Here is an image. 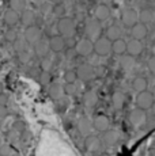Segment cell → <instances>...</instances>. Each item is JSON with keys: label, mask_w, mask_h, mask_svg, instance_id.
Wrapping results in <instances>:
<instances>
[{"label": "cell", "mask_w": 155, "mask_h": 156, "mask_svg": "<svg viewBox=\"0 0 155 156\" xmlns=\"http://www.w3.org/2000/svg\"><path fill=\"white\" fill-rule=\"evenodd\" d=\"M57 30L60 33V37L63 38H71L75 35V23L71 18H60L57 22Z\"/></svg>", "instance_id": "obj_1"}, {"label": "cell", "mask_w": 155, "mask_h": 156, "mask_svg": "<svg viewBox=\"0 0 155 156\" xmlns=\"http://www.w3.org/2000/svg\"><path fill=\"white\" fill-rule=\"evenodd\" d=\"M110 45L112 42L105 37H99L97 41L93 42V50L97 56L103 57V56H108L110 53Z\"/></svg>", "instance_id": "obj_2"}, {"label": "cell", "mask_w": 155, "mask_h": 156, "mask_svg": "<svg viewBox=\"0 0 155 156\" xmlns=\"http://www.w3.org/2000/svg\"><path fill=\"white\" fill-rule=\"evenodd\" d=\"M136 105H138V109L140 110H148L153 107L154 105V95L151 91H143L139 92L138 98H136Z\"/></svg>", "instance_id": "obj_3"}, {"label": "cell", "mask_w": 155, "mask_h": 156, "mask_svg": "<svg viewBox=\"0 0 155 156\" xmlns=\"http://www.w3.org/2000/svg\"><path fill=\"white\" fill-rule=\"evenodd\" d=\"M74 50L76 52L78 56H80V57H88L91 53L94 52V50H93V42H91V41H88L87 38H82V40L76 41Z\"/></svg>", "instance_id": "obj_4"}, {"label": "cell", "mask_w": 155, "mask_h": 156, "mask_svg": "<svg viewBox=\"0 0 155 156\" xmlns=\"http://www.w3.org/2000/svg\"><path fill=\"white\" fill-rule=\"evenodd\" d=\"M101 31H102V27H101V23L98 22V20H90V22H87V25H86V35H87V40L88 41H97L99 37H102L101 35Z\"/></svg>", "instance_id": "obj_5"}, {"label": "cell", "mask_w": 155, "mask_h": 156, "mask_svg": "<svg viewBox=\"0 0 155 156\" xmlns=\"http://www.w3.org/2000/svg\"><path fill=\"white\" fill-rule=\"evenodd\" d=\"M146 119H147V114L144 110L135 109L129 113V122L133 126H142L146 124Z\"/></svg>", "instance_id": "obj_6"}, {"label": "cell", "mask_w": 155, "mask_h": 156, "mask_svg": "<svg viewBox=\"0 0 155 156\" xmlns=\"http://www.w3.org/2000/svg\"><path fill=\"white\" fill-rule=\"evenodd\" d=\"M76 72V76L79 77L80 80H90L93 79L94 76V67L90 64H80L78 67V69L75 71Z\"/></svg>", "instance_id": "obj_7"}, {"label": "cell", "mask_w": 155, "mask_h": 156, "mask_svg": "<svg viewBox=\"0 0 155 156\" xmlns=\"http://www.w3.org/2000/svg\"><path fill=\"white\" fill-rule=\"evenodd\" d=\"M93 124V128L95 130L101 132V133H103V132L109 130V126H110V121L109 118L106 115H103V114H99V115H97L94 118V121L91 122Z\"/></svg>", "instance_id": "obj_8"}, {"label": "cell", "mask_w": 155, "mask_h": 156, "mask_svg": "<svg viewBox=\"0 0 155 156\" xmlns=\"http://www.w3.org/2000/svg\"><path fill=\"white\" fill-rule=\"evenodd\" d=\"M143 52V44L142 41L138 40H131L129 42H127V49H125V53L131 57H136L140 56Z\"/></svg>", "instance_id": "obj_9"}, {"label": "cell", "mask_w": 155, "mask_h": 156, "mask_svg": "<svg viewBox=\"0 0 155 156\" xmlns=\"http://www.w3.org/2000/svg\"><path fill=\"white\" fill-rule=\"evenodd\" d=\"M121 22H123L124 26L127 27H132L135 26L136 23L139 22L138 20V12L135 10H125L123 14H121Z\"/></svg>", "instance_id": "obj_10"}, {"label": "cell", "mask_w": 155, "mask_h": 156, "mask_svg": "<svg viewBox=\"0 0 155 156\" xmlns=\"http://www.w3.org/2000/svg\"><path fill=\"white\" fill-rule=\"evenodd\" d=\"M41 40V30L37 26H30L25 30V41L29 44H35Z\"/></svg>", "instance_id": "obj_11"}, {"label": "cell", "mask_w": 155, "mask_h": 156, "mask_svg": "<svg viewBox=\"0 0 155 156\" xmlns=\"http://www.w3.org/2000/svg\"><path fill=\"white\" fill-rule=\"evenodd\" d=\"M147 26L143 25V23H136L135 26L131 27V35H132V40H138V41H142L143 38L147 37Z\"/></svg>", "instance_id": "obj_12"}, {"label": "cell", "mask_w": 155, "mask_h": 156, "mask_svg": "<svg viewBox=\"0 0 155 156\" xmlns=\"http://www.w3.org/2000/svg\"><path fill=\"white\" fill-rule=\"evenodd\" d=\"M48 46H49V49L52 50V52L55 53H61L63 49L65 48L64 45V38L60 37V35H52L49 40V42H48Z\"/></svg>", "instance_id": "obj_13"}, {"label": "cell", "mask_w": 155, "mask_h": 156, "mask_svg": "<svg viewBox=\"0 0 155 156\" xmlns=\"http://www.w3.org/2000/svg\"><path fill=\"white\" fill-rule=\"evenodd\" d=\"M121 35H123V29L118 25H112L106 29L105 38H108L110 42H113V41H116V40H120Z\"/></svg>", "instance_id": "obj_14"}, {"label": "cell", "mask_w": 155, "mask_h": 156, "mask_svg": "<svg viewBox=\"0 0 155 156\" xmlns=\"http://www.w3.org/2000/svg\"><path fill=\"white\" fill-rule=\"evenodd\" d=\"M109 15H110V10L106 4H99V5L95 7V10H94L95 20H98V22H103V20H106L109 18Z\"/></svg>", "instance_id": "obj_15"}, {"label": "cell", "mask_w": 155, "mask_h": 156, "mask_svg": "<svg viewBox=\"0 0 155 156\" xmlns=\"http://www.w3.org/2000/svg\"><path fill=\"white\" fill-rule=\"evenodd\" d=\"M19 20L22 22V25L25 27H30L35 22V14L30 10H25L22 11V15H19Z\"/></svg>", "instance_id": "obj_16"}, {"label": "cell", "mask_w": 155, "mask_h": 156, "mask_svg": "<svg viewBox=\"0 0 155 156\" xmlns=\"http://www.w3.org/2000/svg\"><path fill=\"white\" fill-rule=\"evenodd\" d=\"M125 49H127V42L124 40H116L113 41L112 45H110V52H113L114 55H118V56H123L125 53Z\"/></svg>", "instance_id": "obj_17"}, {"label": "cell", "mask_w": 155, "mask_h": 156, "mask_svg": "<svg viewBox=\"0 0 155 156\" xmlns=\"http://www.w3.org/2000/svg\"><path fill=\"white\" fill-rule=\"evenodd\" d=\"M86 148L91 152H95V151H99L102 148V143H101V139L99 137H95V136H90L86 139Z\"/></svg>", "instance_id": "obj_18"}, {"label": "cell", "mask_w": 155, "mask_h": 156, "mask_svg": "<svg viewBox=\"0 0 155 156\" xmlns=\"http://www.w3.org/2000/svg\"><path fill=\"white\" fill-rule=\"evenodd\" d=\"M78 129H79V132L83 136H87V134H90L91 129H93V124H91V121L88 118L83 117V118H80L79 122H78Z\"/></svg>", "instance_id": "obj_19"}, {"label": "cell", "mask_w": 155, "mask_h": 156, "mask_svg": "<svg viewBox=\"0 0 155 156\" xmlns=\"http://www.w3.org/2000/svg\"><path fill=\"white\" fill-rule=\"evenodd\" d=\"M4 22H5V25H8V26H15L18 22H19V14L15 12L14 10H7L4 12Z\"/></svg>", "instance_id": "obj_20"}, {"label": "cell", "mask_w": 155, "mask_h": 156, "mask_svg": "<svg viewBox=\"0 0 155 156\" xmlns=\"http://www.w3.org/2000/svg\"><path fill=\"white\" fill-rule=\"evenodd\" d=\"M147 87H148V82H147V79H146V77H136V79H133L132 88L135 90L136 92L147 91Z\"/></svg>", "instance_id": "obj_21"}, {"label": "cell", "mask_w": 155, "mask_h": 156, "mask_svg": "<svg viewBox=\"0 0 155 156\" xmlns=\"http://www.w3.org/2000/svg\"><path fill=\"white\" fill-rule=\"evenodd\" d=\"M112 103H113V107H114L116 110H121L125 103V97L123 92L120 91H116L114 94L112 95Z\"/></svg>", "instance_id": "obj_22"}, {"label": "cell", "mask_w": 155, "mask_h": 156, "mask_svg": "<svg viewBox=\"0 0 155 156\" xmlns=\"http://www.w3.org/2000/svg\"><path fill=\"white\" fill-rule=\"evenodd\" d=\"M154 19V12L148 8L146 10H142L140 14H138V20L139 23H143V25H147V23H151Z\"/></svg>", "instance_id": "obj_23"}, {"label": "cell", "mask_w": 155, "mask_h": 156, "mask_svg": "<svg viewBox=\"0 0 155 156\" xmlns=\"http://www.w3.org/2000/svg\"><path fill=\"white\" fill-rule=\"evenodd\" d=\"M103 137H102V141L106 144V145H114L118 141V134H117V132H114V130H106V132H103Z\"/></svg>", "instance_id": "obj_24"}, {"label": "cell", "mask_w": 155, "mask_h": 156, "mask_svg": "<svg viewBox=\"0 0 155 156\" xmlns=\"http://www.w3.org/2000/svg\"><path fill=\"white\" fill-rule=\"evenodd\" d=\"M34 49H35V55L38 57H41V58H44V57H46L48 55V49H49V46H48V44L45 41L40 40L38 42L34 44Z\"/></svg>", "instance_id": "obj_25"}, {"label": "cell", "mask_w": 155, "mask_h": 156, "mask_svg": "<svg viewBox=\"0 0 155 156\" xmlns=\"http://www.w3.org/2000/svg\"><path fill=\"white\" fill-rule=\"evenodd\" d=\"M83 102H85L86 106L93 107V106H95V105H97V102H98V95L95 94L94 91L86 92L85 97H83Z\"/></svg>", "instance_id": "obj_26"}, {"label": "cell", "mask_w": 155, "mask_h": 156, "mask_svg": "<svg viewBox=\"0 0 155 156\" xmlns=\"http://www.w3.org/2000/svg\"><path fill=\"white\" fill-rule=\"evenodd\" d=\"M120 64H121V68H123V69L129 71L131 68L133 67V64H135V60H133V57H131L128 55H123V56H121Z\"/></svg>", "instance_id": "obj_27"}, {"label": "cell", "mask_w": 155, "mask_h": 156, "mask_svg": "<svg viewBox=\"0 0 155 156\" xmlns=\"http://www.w3.org/2000/svg\"><path fill=\"white\" fill-rule=\"evenodd\" d=\"M10 5L11 10H14L15 12H22V11L26 10V0H10Z\"/></svg>", "instance_id": "obj_28"}, {"label": "cell", "mask_w": 155, "mask_h": 156, "mask_svg": "<svg viewBox=\"0 0 155 156\" xmlns=\"http://www.w3.org/2000/svg\"><path fill=\"white\" fill-rule=\"evenodd\" d=\"M76 79H78V76H76L75 69H68V71H65V73H64V82H65V83H75Z\"/></svg>", "instance_id": "obj_29"}, {"label": "cell", "mask_w": 155, "mask_h": 156, "mask_svg": "<svg viewBox=\"0 0 155 156\" xmlns=\"http://www.w3.org/2000/svg\"><path fill=\"white\" fill-rule=\"evenodd\" d=\"M52 68H53V61L49 57H44L42 61H41V69H42V72H50Z\"/></svg>", "instance_id": "obj_30"}, {"label": "cell", "mask_w": 155, "mask_h": 156, "mask_svg": "<svg viewBox=\"0 0 155 156\" xmlns=\"http://www.w3.org/2000/svg\"><path fill=\"white\" fill-rule=\"evenodd\" d=\"M52 11H53V14H55L57 18H64V15H65V7L63 4L55 5Z\"/></svg>", "instance_id": "obj_31"}, {"label": "cell", "mask_w": 155, "mask_h": 156, "mask_svg": "<svg viewBox=\"0 0 155 156\" xmlns=\"http://www.w3.org/2000/svg\"><path fill=\"white\" fill-rule=\"evenodd\" d=\"M64 92L67 95H74L76 92V86L75 83H65L64 84Z\"/></svg>", "instance_id": "obj_32"}, {"label": "cell", "mask_w": 155, "mask_h": 156, "mask_svg": "<svg viewBox=\"0 0 155 156\" xmlns=\"http://www.w3.org/2000/svg\"><path fill=\"white\" fill-rule=\"evenodd\" d=\"M4 37H5V40H7V41H10V42H14V41L18 38V35H16V31L14 29H8L7 31H5Z\"/></svg>", "instance_id": "obj_33"}, {"label": "cell", "mask_w": 155, "mask_h": 156, "mask_svg": "<svg viewBox=\"0 0 155 156\" xmlns=\"http://www.w3.org/2000/svg\"><path fill=\"white\" fill-rule=\"evenodd\" d=\"M0 156H13V148L10 145L0 147Z\"/></svg>", "instance_id": "obj_34"}, {"label": "cell", "mask_w": 155, "mask_h": 156, "mask_svg": "<svg viewBox=\"0 0 155 156\" xmlns=\"http://www.w3.org/2000/svg\"><path fill=\"white\" fill-rule=\"evenodd\" d=\"M25 42L26 41H22V40H16L14 41V48L18 50L19 53H22V52H25Z\"/></svg>", "instance_id": "obj_35"}, {"label": "cell", "mask_w": 155, "mask_h": 156, "mask_svg": "<svg viewBox=\"0 0 155 156\" xmlns=\"http://www.w3.org/2000/svg\"><path fill=\"white\" fill-rule=\"evenodd\" d=\"M7 103H8V95L2 92V94H0V107H5Z\"/></svg>", "instance_id": "obj_36"}, {"label": "cell", "mask_w": 155, "mask_h": 156, "mask_svg": "<svg viewBox=\"0 0 155 156\" xmlns=\"http://www.w3.org/2000/svg\"><path fill=\"white\" fill-rule=\"evenodd\" d=\"M75 44H76V41L74 40V37H71V38H64V45H65V46H68V48H75Z\"/></svg>", "instance_id": "obj_37"}, {"label": "cell", "mask_w": 155, "mask_h": 156, "mask_svg": "<svg viewBox=\"0 0 155 156\" xmlns=\"http://www.w3.org/2000/svg\"><path fill=\"white\" fill-rule=\"evenodd\" d=\"M14 129H16V130H19V132L25 130V124H23L22 121H16L15 124H14Z\"/></svg>", "instance_id": "obj_38"}, {"label": "cell", "mask_w": 155, "mask_h": 156, "mask_svg": "<svg viewBox=\"0 0 155 156\" xmlns=\"http://www.w3.org/2000/svg\"><path fill=\"white\" fill-rule=\"evenodd\" d=\"M48 82H49V72H42V73H41V83L45 84Z\"/></svg>", "instance_id": "obj_39"}, {"label": "cell", "mask_w": 155, "mask_h": 156, "mask_svg": "<svg viewBox=\"0 0 155 156\" xmlns=\"http://www.w3.org/2000/svg\"><path fill=\"white\" fill-rule=\"evenodd\" d=\"M154 62H155V60L151 57L150 60H148V69H150V72L151 73H154L155 72V67H154Z\"/></svg>", "instance_id": "obj_40"}, {"label": "cell", "mask_w": 155, "mask_h": 156, "mask_svg": "<svg viewBox=\"0 0 155 156\" xmlns=\"http://www.w3.org/2000/svg\"><path fill=\"white\" fill-rule=\"evenodd\" d=\"M52 4H55V5H57V4H61V2L63 0H49Z\"/></svg>", "instance_id": "obj_41"}, {"label": "cell", "mask_w": 155, "mask_h": 156, "mask_svg": "<svg viewBox=\"0 0 155 156\" xmlns=\"http://www.w3.org/2000/svg\"><path fill=\"white\" fill-rule=\"evenodd\" d=\"M3 88H4V87H3V83L0 82V94H2V92H3Z\"/></svg>", "instance_id": "obj_42"}]
</instances>
